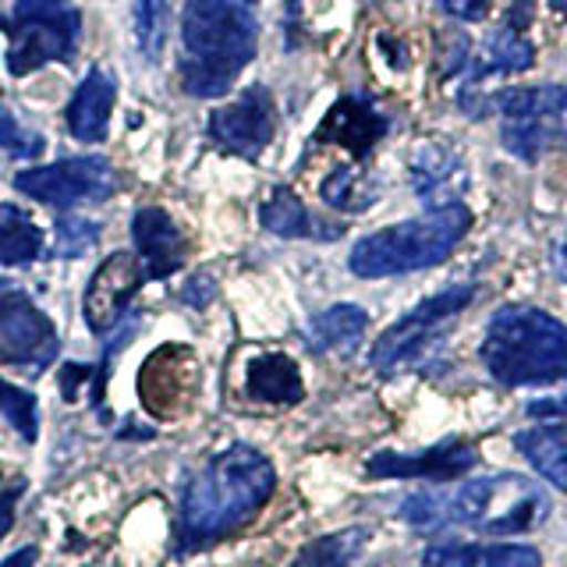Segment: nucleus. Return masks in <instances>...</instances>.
<instances>
[{
	"label": "nucleus",
	"instance_id": "nucleus-1",
	"mask_svg": "<svg viewBox=\"0 0 567 567\" xmlns=\"http://www.w3.org/2000/svg\"><path fill=\"white\" fill-rule=\"evenodd\" d=\"M401 518L419 532L475 525L486 536H525L549 518V493L528 475L496 472L404 496Z\"/></svg>",
	"mask_w": 567,
	"mask_h": 567
},
{
	"label": "nucleus",
	"instance_id": "nucleus-2",
	"mask_svg": "<svg viewBox=\"0 0 567 567\" xmlns=\"http://www.w3.org/2000/svg\"><path fill=\"white\" fill-rule=\"evenodd\" d=\"M274 489L277 468L262 451L248 443H230L227 451L213 454L188 478L182 496V518H177L182 549H199L248 525L266 507Z\"/></svg>",
	"mask_w": 567,
	"mask_h": 567
},
{
	"label": "nucleus",
	"instance_id": "nucleus-3",
	"mask_svg": "<svg viewBox=\"0 0 567 567\" xmlns=\"http://www.w3.org/2000/svg\"><path fill=\"white\" fill-rule=\"evenodd\" d=\"M259 47L256 14L245 0H185L182 85L195 100L230 93Z\"/></svg>",
	"mask_w": 567,
	"mask_h": 567
},
{
	"label": "nucleus",
	"instance_id": "nucleus-4",
	"mask_svg": "<svg viewBox=\"0 0 567 567\" xmlns=\"http://www.w3.org/2000/svg\"><path fill=\"white\" fill-rule=\"evenodd\" d=\"M478 359L511 390L567 383V323L536 306H504L489 316Z\"/></svg>",
	"mask_w": 567,
	"mask_h": 567
},
{
	"label": "nucleus",
	"instance_id": "nucleus-5",
	"mask_svg": "<svg viewBox=\"0 0 567 567\" xmlns=\"http://www.w3.org/2000/svg\"><path fill=\"white\" fill-rule=\"evenodd\" d=\"M468 230H472V209L465 203L425 209L415 220H401L365 235L351 248L348 270L362 280L433 270V266H440L465 241Z\"/></svg>",
	"mask_w": 567,
	"mask_h": 567
},
{
	"label": "nucleus",
	"instance_id": "nucleus-6",
	"mask_svg": "<svg viewBox=\"0 0 567 567\" xmlns=\"http://www.w3.org/2000/svg\"><path fill=\"white\" fill-rule=\"evenodd\" d=\"M501 142L522 164L567 150V85H518L496 93Z\"/></svg>",
	"mask_w": 567,
	"mask_h": 567
},
{
	"label": "nucleus",
	"instance_id": "nucleus-7",
	"mask_svg": "<svg viewBox=\"0 0 567 567\" xmlns=\"http://www.w3.org/2000/svg\"><path fill=\"white\" fill-rule=\"evenodd\" d=\"M472 298H475L472 284H457V288H447L419 301L412 312H404L394 327L380 333V341L369 351V365L383 372V377L422 365L443 344L451 319L472 306Z\"/></svg>",
	"mask_w": 567,
	"mask_h": 567
},
{
	"label": "nucleus",
	"instance_id": "nucleus-8",
	"mask_svg": "<svg viewBox=\"0 0 567 567\" xmlns=\"http://www.w3.org/2000/svg\"><path fill=\"white\" fill-rule=\"evenodd\" d=\"M532 0H514V8L507 11L504 25L496 29L486 47L472 53L465 71H461L457 85V103L468 117H486L493 111V82H501L507 75H522L536 64V43L528 40L525 29L532 22Z\"/></svg>",
	"mask_w": 567,
	"mask_h": 567
},
{
	"label": "nucleus",
	"instance_id": "nucleus-9",
	"mask_svg": "<svg viewBox=\"0 0 567 567\" xmlns=\"http://www.w3.org/2000/svg\"><path fill=\"white\" fill-rule=\"evenodd\" d=\"M79 32L82 14L68 0H18L8 25V71L22 79L50 61H71Z\"/></svg>",
	"mask_w": 567,
	"mask_h": 567
},
{
	"label": "nucleus",
	"instance_id": "nucleus-10",
	"mask_svg": "<svg viewBox=\"0 0 567 567\" xmlns=\"http://www.w3.org/2000/svg\"><path fill=\"white\" fill-rule=\"evenodd\" d=\"M58 354L61 337L53 319L35 306L22 284L0 277V365L40 377Z\"/></svg>",
	"mask_w": 567,
	"mask_h": 567
},
{
	"label": "nucleus",
	"instance_id": "nucleus-11",
	"mask_svg": "<svg viewBox=\"0 0 567 567\" xmlns=\"http://www.w3.org/2000/svg\"><path fill=\"white\" fill-rule=\"evenodd\" d=\"M14 192L53 209L103 203L117 192V171L106 156H68L47 167L14 174Z\"/></svg>",
	"mask_w": 567,
	"mask_h": 567
},
{
	"label": "nucleus",
	"instance_id": "nucleus-12",
	"mask_svg": "<svg viewBox=\"0 0 567 567\" xmlns=\"http://www.w3.org/2000/svg\"><path fill=\"white\" fill-rule=\"evenodd\" d=\"M206 135L217 142L220 150L259 159L262 150L270 146L277 135V103L266 85H248L238 93L235 103H224L209 114Z\"/></svg>",
	"mask_w": 567,
	"mask_h": 567
},
{
	"label": "nucleus",
	"instance_id": "nucleus-13",
	"mask_svg": "<svg viewBox=\"0 0 567 567\" xmlns=\"http://www.w3.org/2000/svg\"><path fill=\"white\" fill-rule=\"evenodd\" d=\"M199 390V362L185 344L156 348L138 369V398L156 419H182Z\"/></svg>",
	"mask_w": 567,
	"mask_h": 567
},
{
	"label": "nucleus",
	"instance_id": "nucleus-14",
	"mask_svg": "<svg viewBox=\"0 0 567 567\" xmlns=\"http://www.w3.org/2000/svg\"><path fill=\"white\" fill-rule=\"evenodd\" d=\"M142 284H146V274H142V262L132 252L106 256L96 266V274L89 277V288H85V301H82L85 327L96 337L111 333L121 323V316L128 312Z\"/></svg>",
	"mask_w": 567,
	"mask_h": 567
},
{
	"label": "nucleus",
	"instance_id": "nucleus-15",
	"mask_svg": "<svg viewBox=\"0 0 567 567\" xmlns=\"http://www.w3.org/2000/svg\"><path fill=\"white\" fill-rule=\"evenodd\" d=\"M483 454L468 440H443L433 443L430 451H380L365 461L369 478H433V483H447V478H461L472 472Z\"/></svg>",
	"mask_w": 567,
	"mask_h": 567
},
{
	"label": "nucleus",
	"instance_id": "nucleus-16",
	"mask_svg": "<svg viewBox=\"0 0 567 567\" xmlns=\"http://www.w3.org/2000/svg\"><path fill=\"white\" fill-rule=\"evenodd\" d=\"M386 132H390V121L377 111V103L365 93H344L327 111V117L319 121L316 135L309 138V150L330 142V146L348 150L354 164H362Z\"/></svg>",
	"mask_w": 567,
	"mask_h": 567
},
{
	"label": "nucleus",
	"instance_id": "nucleus-17",
	"mask_svg": "<svg viewBox=\"0 0 567 567\" xmlns=\"http://www.w3.org/2000/svg\"><path fill=\"white\" fill-rule=\"evenodd\" d=\"M132 241L135 259L142 262L146 280H167L185 266L188 259V238L174 217L159 206H138L132 217Z\"/></svg>",
	"mask_w": 567,
	"mask_h": 567
},
{
	"label": "nucleus",
	"instance_id": "nucleus-18",
	"mask_svg": "<svg viewBox=\"0 0 567 567\" xmlns=\"http://www.w3.org/2000/svg\"><path fill=\"white\" fill-rule=\"evenodd\" d=\"M412 188L425 203V209L451 206V203H461V195H465L468 171L454 150L425 142L412 156Z\"/></svg>",
	"mask_w": 567,
	"mask_h": 567
},
{
	"label": "nucleus",
	"instance_id": "nucleus-19",
	"mask_svg": "<svg viewBox=\"0 0 567 567\" xmlns=\"http://www.w3.org/2000/svg\"><path fill=\"white\" fill-rule=\"evenodd\" d=\"M117 100V82L106 68H89V75L79 82L75 96L68 103V132L75 135L85 146H96V142L106 138V121H111Z\"/></svg>",
	"mask_w": 567,
	"mask_h": 567
},
{
	"label": "nucleus",
	"instance_id": "nucleus-20",
	"mask_svg": "<svg viewBox=\"0 0 567 567\" xmlns=\"http://www.w3.org/2000/svg\"><path fill=\"white\" fill-rule=\"evenodd\" d=\"M245 394L259 404H298L306 398V380L291 354L284 351H266L248 359L245 365Z\"/></svg>",
	"mask_w": 567,
	"mask_h": 567
},
{
	"label": "nucleus",
	"instance_id": "nucleus-21",
	"mask_svg": "<svg viewBox=\"0 0 567 567\" xmlns=\"http://www.w3.org/2000/svg\"><path fill=\"white\" fill-rule=\"evenodd\" d=\"M422 567H543V557L522 543H440L422 554Z\"/></svg>",
	"mask_w": 567,
	"mask_h": 567
},
{
	"label": "nucleus",
	"instance_id": "nucleus-22",
	"mask_svg": "<svg viewBox=\"0 0 567 567\" xmlns=\"http://www.w3.org/2000/svg\"><path fill=\"white\" fill-rule=\"evenodd\" d=\"M514 447L549 486L567 493V422H543L522 430L514 436Z\"/></svg>",
	"mask_w": 567,
	"mask_h": 567
},
{
	"label": "nucleus",
	"instance_id": "nucleus-23",
	"mask_svg": "<svg viewBox=\"0 0 567 567\" xmlns=\"http://www.w3.org/2000/svg\"><path fill=\"white\" fill-rule=\"evenodd\" d=\"M365 327H369V312L359 309V306H330L327 312H319L309 319L306 327V344L319 354H351L354 348L362 344L365 337Z\"/></svg>",
	"mask_w": 567,
	"mask_h": 567
},
{
	"label": "nucleus",
	"instance_id": "nucleus-24",
	"mask_svg": "<svg viewBox=\"0 0 567 567\" xmlns=\"http://www.w3.org/2000/svg\"><path fill=\"white\" fill-rule=\"evenodd\" d=\"M259 224L277 238H337L341 227H319L306 203L288 185H277L270 199L259 206Z\"/></svg>",
	"mask_w": 567,
	"mask_h": 567
},
{
	"label": "nucleus",
	"instance_id": "nucleus-25",
	"mask_svg": "<svg viewBox=\"0 0 567 567\" xmlns=\"http://www.w3.org/2000/svg\"><path fill=\"white\" fill-rule=\"evenodd\" d=\"M369 543H372L369 525H348L341 532H330V536H319L309 546H301L291 567H359Z\"/></svg>",
	"mask_w": 567,
	"mask_h": 567
},
{
	"label": "nucleus",
	"instance_id": "nucleus-26",
	"mask_svg": "<svg viewBox=\"0 0 567 567\" xmlns=\"http://www.w3.org/2000/svg\"><path fill=\"white\" fill-rule=\"evenodd\" d=\"M43 256V230L29 209L0 203V266H29Z\"/></svg>",
	"mask_w": 567,
	"mask_h": 567
},
{
	"label": "nucleus",
	"instance_id": "nucleus-27",
	"mask_svg": "<svg viewBox=\"0 0 567 567\" xmlns=\"http://www.w3.org/2000/svg\"><path fill=\"white\" fill-rule=\"evenodd\" d=\"M319 195H323V203L330 209H344V213H362L369 209L372 203L380 199V188L369 182L362 164H341L333 167V174L327 177L323 185H319Z\"/></svg>",
	"mask_w": 567,
	"mask_h": 567
},
{
	"label": "nucleus",
	"instance_id": "nucleus-28",
	"mask_svg": "<svg viewBox=\"0 0 567 567\" xmlns=\"http://www.w3.org/2000/svg\"><path fill=\"white\" fill-rule=\"evenodd\" d=\"M0 415L8 419L11 430L22 436L25 443L40 440V404L35 394L25 386H14L8 380H0Z\"/></svg>",
	"mask_w": 567,
	"mask_h": 567
},
{
	"label": "nucleus",
	"instance_id": "nucleus-29",
	"mask_svg": "<svg viewBox=\"0 0 567 567\" xmlns=\"http://www.w3.org/2000/svg\"><path fill=\"white\" fill-rule=\"evenodd\" d=\"M171 11L167 0H135V43L146 61H159L167 43Z\"/></svg>",
	"mask_w": 567,
	"mask_h": 567
},
{
	"label": "nucleus",
	"instance_id": "nucleus-30",
	"mask_svg": "<svg viewBox=\"0 0 567 567\" xmlns=\"http://www.w3.org/2000/svg\"><path fill=\"white\" fill-rule=\"evenodd\" d=\"M58 235H53V256L58 259H79L93 248L103 235V227L89 217H61L58 220Z\"/></svg>",
	"mask_w": 567,
	"mask_h": 567
},
{
	"label": "nucleus",
	"instance_id": "nucleus-31",
	"mask_svg": "<svg viewBox=\"0 0 567 567\" xmlns=\"http://www.w3.org/2000/svg\"><path fill=\"white\" fill-rule=\"evenodd\" d=\"M0 150L14 159H35L43 150H47V138L40 132L25 128L22 121H18L8 106H0Z\"/></svg>",
	"mask_w": 567,
	"mask_h": 567
},
{
	"label": "nucleus",
	"instance_id": "nucleus-32",
	"mask_svg": "<svg viewBox=\"0 0 567 567\" xmlns=\"http://www.w3.org/2000/svg\"><path fill=\"white\" fill-rule=\"evenodd\" d=\"M25 489V478L22 475H4L0 472V543L11 532L14 525V511H18V496Z\"/></svg>",
	"mask_w": 567,
	"mask_h": 567
},
{
	"label": "nucleus",
	"instance_id": "nucleus-33",
	"mask_svg": "<svg viewBox=\"0 0 567 567\" xmlns=\"http://www.w3.org/2000/svg\"><path fill=\"white\" fill-rule=\"evenodd\" d=\"M433 4L457 22H483L496 0H433Z\"/></svg>",
	"mask_w": 567,
	"mask_h": 567
},
{
	"label": "nucleus",
	"instance_id": "nucleus-34",
	"mask_svg": "<svg viewBox=\"0 0 567 567\" xmlns=\"http://www.w3.org/2000/svg\"><path fill=\"white\" fill-rule=\"evenodd\" d=\"M182 298H185V306H192V309H206L209 301L217 298V280H213L209 274H195V277H188Z\"/></svg>",
	"mask_w": 567,
	"mask_h": 567
},
{
	"label": "nucleus",
	"instance_id": "nucleus-35",
	"mask_svg": "<svg viewBox=\"0 0 567 567\" xmlns=\"http://www.w3.org/2000/svg\"><path fill=\"white\" fill-rule=\"evenodd\" d=\"M93 372H96V365L68 362V365L61 369V394H64V401H75V398H79V390L85 386V380H93Z\"/></svg>",
	"mask_w": 567,
	"mask_h": 567
},
{
	"label": "nucleus",
	"instance_id": "nucleus-36",
	"mask_svg": "<svg viewBox=\"0 0 567 567\" xmlns=\"http://www.w3.org/2000/svg\"><path fill=\"white\" fill-rule=\"evenodd\" d=\"M554 274H557V280L560 284H567V227L560 230V238L554 241Z\"/></svg>",
	"mask_w": 567,
	"mask_h": 567
},
{
	"label": "nucleus",
	"instance_id": "nucleus-37",
	"mask_svg": "<svg viewBox=\"0 0 567 567\" xmlns=\"http://www.w3.org/2000/svg\"><path fill=\"white\" fill-rule=\"evenodd\" d=\"M532 415H536V419H564L567 415V398H554V401L532 404Z\"/></svg>",
	"mask_w": 567,
	"mask_h": 567
},
{
	"label": "nucleus",
	"instance_id": "nucleus-38",
	"mask_svg": "<svg viewBox=\"0 0 567 567\" xmlns=\"http://www.w3.org/2000/svg\"><path fill=\"white\" fill-rule=\"evenodd\" d=\"M35 557H40V549H35V546H22V549H14L11 557L0 560V567H35Z\"/></svg>",
	"mask_w": 567,
	"mask_h": 567
},
{
	"label": "nucleus",
	"instance_id": "nucleus-39",
	"mask_svg": "<svg viewBox=\"0 0 567 567\" xmlns=\"http://www.w3.org/2000/svg\"><path fill=\"white\" fill-rule=\"evenodd\" d=\"M554 8H560V11H567V0H554Z\"/></svg>",
	"mask_w": 567,
	"mask_h": 567
},
{
	"label": "nucleus",
	"instance_id": "nucleus-40",
	"mask_svg": "<svg viewBox=\"0 0 567 567\" xmlns=\"http://www.w3.org/2000/svg\"><path fill=\"white\" fill-rule=\"evenodd\" d=\"M245 4H256V0H245Z\"/></svg>",
	"mask_w": 567,
	"mask_h": 567
}]
</instances>
